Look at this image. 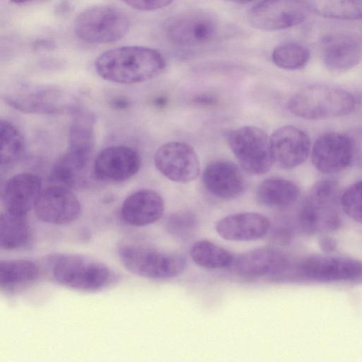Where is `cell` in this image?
I'll return each instance as SVG.
<instances>
[{
  "mask_svg": "<svg viewBox=\"0 0 362 362\" xmlns=\"http://www.w3.org/2000/svg\"><path fill=\"white\" fill-rule=\"evenodd\" d=\"M42 191L40 177L31 173H21L10 177L1 193L4 210L26 215L34 207Z\"/></svg>",
  "mask_w": 362,
  "mask_h": 362,
  "instance_id": "cell-19",
  "label": "cell"
},
{
  "mask_svg": "<svg viewBox=\"0 0 362 362\" xmlns=\"http://www.w3.org/2000/svg\"><path fill=\"white\" fill-rule=\"evenodd\" d=\"M294 264L295 262L284 252L272 247H261L235 257L231 267L243 278L267 276L280 281L292 276Z\"/></svg>",
  "mask_w": 362,
  "mask_h": 362,
  "instance_id": "cell-11",
  "label": "cell"
},
{
  "mask_svg": "<svg viewBox=\"0 0 362 362\" xmlns=\"http://www.w3.org/2000/svg\"><path fill=\"white\" fill-rule=\"evenodd\" d=\"M127 5L139 11H154L170 4L173 0H122Z\"/></svg>",
  "mask_w": 362,
  "mask_h": 362,
  "instance_id": "cell-33",
  "label": "cell"
},
{
  "mask_svg": "<svg viewBox=\"0 0 362 362\" xmlns=\"http://www.w3.org/2000/svg\"><path fill=\"white\" fill-rule=\"evenodd\" d=\"M117 252L122 265L137 276L151 279H166L180 275L185 269V257L153 247L124 243Z\"/></svg>",
  "mask_w": 362,
  "mask_h": 362,
  "instance_id": "cell-5",
  "label": "cell"
},
{
  "mask_svg": "<svg viewBox=\"0 0 362 362\" xmlns=\"http://www.w3.org/2000/svg\"><path fill=\"white\" fill-rule=\"evenodd\" d=\"M221 31V23L213 13L201 10L180 13L167 24L165 35L173 45L194 47L211 43Z\"/></svg>",
  "mask_w": 362,
  "mask_h": 362,
  "instance_id": "cell-8",
  "label": "cell"
},
{
  "mask_svg": "<svg viewBox=\"0 0 362 362\" xmlns=\"http://www.w3.org/2000/svg\"><path fill=\"white\" fill-rule=\"evenodd\" d=\"M341 198L335 181L325 180L315 183L299 211L298 223L301 230L315 234L338 229L341 223Z\"/></svg>",
  "mask_w": 362,
  "mask_h": 362,
  "instance_id": "cell-3",
  "label": "cell"
},
{
  "mask_svg": "<svg viewBox=\"0 0 362 362\" xmlns=\"http://www.w3.org/2000/svg\"><path fill=\"white\" fill-rule=\"evenodd\" d=\"M230 148L240 165L251 175H262L272 167L270 138L259 127L245 126L227 134Z\"/></svg>",
  "mask_w": 362,
  "mask_h": 362,
  "instance_id": "cell-7",
  "label": "cell"
},
{
  "mask_svg": "<svg viewBox=\"0 0 362 362\" xmlns=\"http://www.w3.org/2000/svg\"><path fill=\"white\" fill-rule=\"evenodd\" d=\"M311 11L308 0H262L251 8L247 18L256 29L275 31L302 23Z\"/></svg>",
  "mask_w": 362,
  "mask_h": 362,
  "instance_id": "cell-10",
  "label": "cell"
},
{
  "mask_svg": "<svg viewBox=\"0 0 362 362\" xmlns=\"http://www.w3.org/2000/svg\"><path fill=\"white\" fill-rule=\"evenodd\" d=\"M1 166L16 163L25 150V141L21 131L11 122L1 119Z\"/></svg>",
  "mask_w": 362,
  "mask_h": 362,
  "instance_id": "cell-29",
  "label": "cell"
},
{
  "mask_svg": "<svg viewBox=\"0 0 362 362\" xmlns=\"http://www.w3.org/2000/svg\"><path fill=\"white\" fill-rule=\"evenodd\" d=\"M273 162L284 169L302 164L310 149L308 136L300 129L286 125L275 130L270 137Z\"/></svg>",
  "mask_w": 362,
  "mask_h": 362,
  "instance_id": "cell-17",
  "label": "cell"
},
{
  "mask_svg": "<svg viewBox=\"0 0 362 362\" xmlns=\"http://www.w3.org/2000/svg\"><path fill=\"white\" fill-rule=\"evenodd\" d=\"M362 58L360 42L349 35H329L322 41V59L326 67L342 72L356 66Z\"/></svg>",
  "mask_w": 362,
  "mask_h": 362,
  "instance_id": "cell-22",
  "label": "cell"
},
{
  "mask_svg": "<svg viewBox=\"0 0 362 362\" xmlns=\"http://www.w3.org/2000/svg\"><path fill=\"white\" fill-rule=\"evenodd\" d=\"M354 143V148H355V156L354 158L358 156H362V138L361 135H359L360 139H356L355 137H352Z\"/></svg>",
  "mask_w": 362,
  "mask_h": 362,
  "instance_id": "cell-37",
  "label": "cell"
},
{
  "mask_svg": "<svg viewBox=\"0 0 362 362\" xmlns=\"http://www.w3.org/2000/svg\"><path fill=\"white\" fill-rule=\"evenodd\" d=\"M73 114L67 151L88 163L95 144V116L90 111L81 108Z\"/></svg>",
  "mask_w": 362,
  "mask_h": 362,
  "instance_id": "cell-24",
  "label": "cell"
},
{
  "mask_svg": "<svg viewBox=\"0 0 362 362\" xmlns=\"http://www.w3.org/2000/svg\"><path fill=\"white\" fill-rule=\"evenodd\" d=\"M129 28L127 15L107 5L89 7L76 18L74 31L78 39L89 44L115 42L125 36Z\"/></svg>",
  "mask_w": 362,
  "mask_h": 362,
  "instance_id": "cell-6",
  "label": "cell"
},
{
  "mask_svg": "<svg viewBox=\"0 0 362 362\" xmlns=\"http://www.w3.org/2000/svg\"><path fill=\"white\" fill-rule=\"evenodd\" d=\"M140 166V156L134 148L117 145L105 148L97 155L93 171L99 180L121 182L135 175Z\"/></svg>",
  "mask_w": 362,
  "mask_h": 362,
  "instance_id": "cell-16",
  "label": "cell"
},
{
  "mask_svg": "<svg viewBox=\"0 0 362 362\" xmlns=\"http://www.w3.org/2000/svg\"><path fill=\"white\" fill-rule=\"evenodd\" d=\"M53 279L60 285L82 292H98L116 286L120 274L95 258L71 253L56 254L49 257Z\"/></svg>",
  "mask_w": 362,
  "mask_h": 362,
  "instance_id": "cell-2",
  "label": "cell"
},
{
  "mask_svg": "<svg viewBox=\"0 0 362 362\" xmlns=\"http://www.w3.org/2000/svg\"><path fill=\"white\" fill-rule=\"evenodd\" d=\"M311 156L314 166L321 173L340 172L354 160L353 138L339 132L322 134L315 141Z\"/></svg>",
  "mask_w": 362,
  "mask_h": 362,
  "instance_id": "cell-14",
  "label": "cell"
},
{
  "mask_svg": "<svg viewBox=\"0 0 362 362\" xmlns=\"http://www.w3.org/2000/svg\"><path fill=\"white\" fill-rule=\"evenodd\" d=\"M34 211L42 222L62 226L73 223L79 218L81 204L71 189L50 185L42 189Z\"/></svg>",
  "mask_w": 362,
  "mask_h": 362,
  "instance_id": "cell-13",
  "label": "cell"
},
{
  "mask_svg": "<svg viewBox=\"0 0 362 362\" xmlns=\"http://www.w3.org/2000/svg\"><path fill=\"white\" fill-rule=\"evenodd\" d=\"M33 243V230L26 215L4 210L0 215V247L14 251L28 248Z\"/></svg>",
  "mask_w": 362,
  "mask_h": 362,
  "instance_id": "cell-25",
  "label": "cell"
},
{
  "mask_svg": "<svg viewBox=\"0 0 362 362\" xmlns=\"http://www.w3.org/2000/svg\"><path fill=\"white\" fill-rule=\"evenodd\" d=\"M167 100L163 96H160L155 99L154 104L158 107H163L166 105Z\"/></svg>",
  "mask_w": 362,
  "mask_h": 362,
  "instance_id": "cell-38",
  "label": "cell"
},
{
  "mask_svg": "<svg viewBox=\"0 0 362 362\" xmlns=\"http://www.w3.org/2000/svg\"><path fill=\"white\" fill-rule=\"evenodd\" d=\"M41 275L38 264L30 259H4L0 262V288L11 294L35 284Z\"/></svg>",
  "mask_w": 362,
  "mask_h": 362,
  "instance_id": "cell-23",
  "label": "cell"
},
{
  "mask_svg": "<svg viewBox=\"0 0 362 362\" xmlns=\"http://www.w3.org/2000/svg\"><path fill=\"white\" fill-rule=\"evenodd\" d=\"M272 58L279 68L295 70L306 65L310 59V52L301 45L286 43L275 47Z\"/></svg>",
  "mask_w": 362,
  "mask_h": 362,
  "instance_id": "cell-30",
  "label": "cell"
},
{
  "mask_svg": "<svg viewBox=\"0 0 362 362\" xmlns=\"http://www.w3.org/2000/svg\"><path fill=\"white\" fill-rule=\"evenodd\" d=\"M361 273V263L346 257L313 255L296 262L295 276L316 281L349 280Z\"/></svg>",
  "mask_w": 362,
  "mask_h": 362,
  "instance_id": "cell-15",
  "label": "cell"
},
{
  "mask_svg": "<svg viewBox=\"0 0 362 362\" xmlns=\"http://www.w3.org/2000/svg\"><path fill=\"white\" fill-rule=\"evenodd\" d=\"M270 221L264 215L243 212L227 216L217 223L216 230L223 239L232 241H252L265 236Z\"/></svg>",
  "mask_w": 362,
  "mask_h": 362,
  "instance_id": "cell-21",
  "label": "cell"
},
{
  "mask_svg": "<svg viewBox=\"0 0 362 362\" xmlns=\"http://www.w3.org/2000/svg\"><path fill=\"white\" fill-rule=\"evenodd\" d=\"M189 253L194 263L209 269L230 267L235 258L230 252L207 240L194 243Z\"/></svg>",
  "mask_w": 362,
  "mask_h": 362,
  "instance_id": "cell-27",
  "label": "cell"
},
{
  "mask_svg": "<svg viewBox=\"0 0 362 362\" xmlns=\"http://www.w3.org/2000/svg\"><path fill=\"white\" fill-rule=\"evenodd\" d=\"M341 205L348 216L362 223V181L352 185L344 192Z\"/></svg>",
  "mask_w": 362,
  "mask_h": 362,
  "instance_id": "cell-32",
  "label": "cell"
},
{
  "mask_svg": "<svg viewBox=\"0 0 362 362\" xmlns=\"http://www.w3.org/2000/svg\"><path fill=\"white\" fill-rule=\"evenodd\" d=\"M11 1L16 4H25V3L33 1L34 0H11Z\"/></svg>",
  "mask_w": 362,
  "mask_h": 362,
  "instance_id": "cell-40",
  "label": "cell"
},
{
  "mask_svg": "<svg viewBox=\"0 0 362 362\" xmlns=\"http://www.w3.org/2000/svg\"><path fill=\"white\" fill-rule=\"evenodd\" d=\"M320 245L323 250L329 252L334 250L336 243L330 238H323L320 242Z\"/></svg>",
  "mask_w": 362,
  "mask_h": 362,
  "instance_id": "cell-35",
  "label": "cell"
},
{
  "mask_svg": "<svg viewBox=\"0 0 362 362\" xmlns=\"http://www.w3.org/2000/svg\"><path fill=\"white\" fill-rule=\"evenodd\" d=\"M226 1H231L233 3H238V4H246V3L250 2L253 0H226Z\"/></svg>",
  "mask_w": 362,
  "mask_h": 362,
  "instance_id": "cell-39",
  "label": "cell"
},
{
  "mask_svg": "<svg viewBox=\"0 0 362 362\" xmlns=\"http://www.w3.org/2000/svg\"><path fill=\"white\" fill-rule=\"evenodd\" d=\"M195 100L198 103L202 104H214L215 103V98L209 95H202L195 98Z\"/></svg>",
  "mask_w": 362,
  "mask_h": 362,
  "instance_id": "cell-36",
  "label": "cell"
},
{
  "mask_svg": "<svg viewBox=\"0 0 362 362\" xmlns=\"http://www.w3.org/2000/svg\"><path fill=\"white\" fill-rule=\"evenodd\" d=\"M317 15L338 20L362 19V0H308Z\"/></svg>",
  "mask_w": 362,
  "mask_h": 362,
  "instance_id": "cell-28",
  "label": "cell"
},
{
  "mask_svg": "<svg viewBox=\"0 0 362 362\" xmlns=\"http://www.w3.org/2000/svg\"><path fill=\"white\" fill-rule=\"evenodd\" d=\"M110 105L116 110H125L129 106V102L124 97H117L112 100Z\"/></svg>",
  "mask_w": 362,
  "mask_h": 362,
  "instance_id": "cell-34",
  "label": "cell"
},
{
  "mask_svg": "<svg viewBox=\"0 0 362 362\" xmlns=\"http://www.w3.org/2000/svg\"><path fill=\"white\" fill-rule=\"evenodd\" d=\"M165 67L163 55L143 46H124L108 49L95 62V69L103 79L133 84L152 79Z\"/></svg>",
  "mask_w": 362,
  "mask_h": 362,
  "instance_id": "cell-1",
  "label": "cell"
},
{
  "mask_svg": "<svg viewBox=\"0 0 362 362\" xmlns=\"http://www.w3.org/2000/svg\"><path fill=\"white\" fill-rule=\"evenodd\" d=\"M202 181L210 194L224 200L240 197L246 187L245 179L240 169L226 160L209 163L203 171Z\"/></svg>",
  "mask_w": 362,
  "mask_h": 362,
  "instance_id": "cell-18",
  "label": "cell"
},
{
  "mask_svg": "<svg viewBox=\"0 0 362 362\" xmlns=\"http://www.w3.org/2000/svg\"><path fill=\"white\" fill-rule=\"evenodd\" d=\"M197 226L195 215L191 211H177L168 216L165 227L168 233L178 238H187Z\"/></svg>",
  "mask_w": 362,
  "mask_h": 362,
  "instance_id": "cell-31",
  "label": "cell"
},
{
  "mask_svg": "<svg viewBox=\"0 0 362 362\" xmlns=\"http://www.w3.org/2000/svg\"><path fill=\"white\" fill-rule=\"evenodd\" d=\"M154 163L158 170L176 182H189L199 175L198 156L192 146L180 141H170L155 153Z\"/></svg>",
  "mask_w": 362,
  "mask_h": 362,
  "instance_id": "cell-12",
  "label": "cell"
},
{
  "mask_svg": "<svg viewBox=\"0 0 362 362\" xmlns=\"http://www.w3.org/2000/svg\"><path fill=\"white\" fill-rule=\"evenodd\" d=\"M354 97L348 91L326 85H312L296 92L288 107L296 116L322 119L349 114L355 107Z\"/></svg>",
  "mask_w": 362,
  "mask_h": 362,
  "instance_id": "cell-4",
  "label": "cell"
},
{
  "mask_svg": "<svg viewBox=\"0 0 362 362\" xmlns=\"http://www.w3.org/2000/svg\"><path fill=\"white\" fill-rule=\"evenodd\" d=\"M4 99L13 108L31 114L74 113L80 108L75 94L59 88L15 90L6 95Z\"/></svg>",
  "mask_w": 362,
  "mask_h": 362,
  "instance_id": "cell-9",
  "label": "cell"
},
{
  "mask_svg": "<svg viewBox=\"0 0 362 362\" xmlns=\"http://www.w3.org/2000/svg\"><path fill=\"white\" fill-rule=\"evenodd\" d=\"M299 195L300 189L294 182L281 178L264 180L256 192L257 202L270 208L288 206L293 204Z\"/></svg>",
  "mask_w": 362,
  "mask_h": 362,
  "instance_id": "cell-26",
  "label": "cell"
},
{
  "mask_svg": "<svg viewBox=\"0 0 362 362\" xmlns=\"http://www.w3.org/2000/svg\"><path fill=\"white\" fill-rule=\"evenodd\" d=\"M164 212V202L156 191L139 189L129 194L121 207L123 221L132 226L141 227L158 221Z\"/></svg>",
  "mask_w": 362,
  "mask_h": 362,
  "instance_id": "cell-20",
  "label": "cell"
}]
</instances>
